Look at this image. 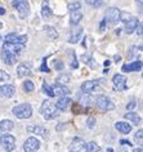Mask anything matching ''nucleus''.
<instances>
[{"mask_svg": "<svg viewBox=\"0 0 143 152\" xmlns=\"http://www.w3.org/2000/svg\"><path fill=\"white\" fill-rule=\"evenodd\" d=\"M25 44H14L9 43V41H4L3 45V53L1 57L4 59V62L7 64H13L14 62H17V58L20 57V54L25 50Z\"/></svg>", "mask_w": 143, "mask_h": 152, "instance_id": "obj_1", "label": "nucleus"}, {"mask_svg": "<svg viewBox=\"0 0 143 152\" xmlns=\"http://www.w3.org/2000/svg\"><path fill=\"white\" fill-rule=\"evenodd\" d=\"M40 112H41V115H43V117L45 120H53V119H57V117L59 116L58 108L55 107V103L52 99H45L43 102Z\"/></svg>", "mask_w": 143, "mask_h": 152, "instance_id": "obj_2", "label": "nucleus"}, {"mask_svg": "<svg viewBox=\"0 0 143 152\" xmlns=\"http://www.w3.org/2000/svg\"><path fill=\"white\" fill-rule=\"evenodd\" d=\"M12 112L17 119H28V117L32 116V107L30 103H22L13 107Z\"/></svg>", "mask_w": 143, "mask_h": 152, "instance_id": "obj_3", "label": "nucleus"}, {"mask_svg": "<svg viewBox=\"0 0 143 152\" xmlns=\"http://www.w3.org/2000/svg\"><path fill=\"white\" fill-rule=\"evenodd\" d=\"M96 106L102 111H111V110L115 108V103L112 102L110 98L103 96V94H99L96 98Z\"/></svg>", "mask_w": 143, "mask_h": 152, "instance_id": "obj_4", "label": "nucleus"}, {"mask_svg": "<svg viewBox=\"0 0 143 152\" xmlns=\"http://www.w3.org/2000/svg\"><path fill=\"white\" fill-rule=\"evenodd\" d=\"M12 7L18 10L21 18H26L30 14V4L27 0H13Z\"/></svg>", "mask_w": 143, "mask_h": 152, "instance_id": "obj_5", "label": "nucleus"}, {"mask_svg": "<svg viewBox=\"0 0 143 152\" xmlns=\"http://www.w3.org/2000/svg\"><path fill=\"white\" fill-rule=\"evenodd\" d=\"M120 12H121V10L119 8H115V7L108 8L107 12H106V17H104L106 23H108L110 26H114V25L120 21Z\"/></svg>", "mask_w": 143, "mask_h": 152, "instance_id": "obj_6", "label": "nucleus"}, {"mask_svg": "<svg viewBox=\"0 0 143 152\" xmlns=\"http://www.w3.org/2000/svg\"><path fill=\"white\" fill-rule=\"evenodd\" d=\"M0 144L7 152H12L16 148V139L10 134H3L0 137Z\"/></svg>", "mask_w": 143, "mask_h": 152, "instance_id": "obj_7", "label": "nucleus"}, {"mask_svg": "<svg viewBox=\"0 0 143 152\" xmlns=\"http://www.w3.org/2000/svg\"><path fill=\"white\" fill-rule=\"evenodd\" d=\"M40 148V140L35 137H30L26 139L23 144V151L25 152H36Z\"/></svg>", "mask_w": 143, "mask_h": 152, "instance_id": "obj_8", "label": "nucleus"}, {"mask_svg": "<svg viewBox=\"0 0 143 152\" xmlns=\"http://www.w3.org/2000/svg\"><path fill=\"white\" fill-rule=\"evenodd\" d=\"M112 83H114V86L120 92L125 90L128 88V79L121 74H116L114 77H112Z\"/></svg>", "mask_w": 143, "mask_h": 152, "instance_id": "obj_9", "label": "nucleus"}, {"mask_svg": "<svg viewBox=\"0 0 143 152\" xmlns=\"http://www.w3.org/2000/svg\"><path fill=\"white\" fill-rule=\"evenodd\" d=\"M28 133H31V134H37V135H41L43 138L48 139L49 138V130L48 129H45L43 126H39V125H30L26 129Z\"/></svg>", "mask_w": 143, "mask_h": 152, "instance_id": "obj_10", "label": "nucleus"}, {"mask_svg": "<svg viewBox=\"0 0 143 152\" xmlns=\"http://www.w3.org/2000/svg\"><path fill=\"white\" fill-rule=\"evenodd\" d=\"M99 85V81L98 80H88V81H84L80 86L81 92L82 93H86V94H90L92 92H94Z\"/></svg>", "mask_w": 143, "mask_h": 152, "instance_id": "obj_11", "label": "nucleus"}, {"mask_svg": "<svg viewBox=\"0 0 143 152\" xmlns=\"http://www.w3.org/2000/svg\"><path fill=\"white\" fill-rule=\"evenodd\" d=\"M52 90H53V97H66L71 94V90L62 84H55L54 86H52Z\"/></svg>", "mask_w": 143, "mask_h": 152, "instance_id": "obj_12", "label": "nucleus"}, {"mask_svg": "<svg viewBox=\"0 0 143 152\" xmlns=\"http://www.w3.org/2000/svg\"><path fill=\"white\" fill-rule=\"evenodd\" d=\"M31 75V63L30 62H22L20 66L17 67V76L20 79L25 77V76Z\"/></svg>", "mask_w": 143, "mask_h": 152, "instance_id": "obj_13", "label": "nucleus"}, {"mask_svg": "<svg viewBox=\"0 0 143 152\" xmlns=\"http://www.w3.org/2000/svg\"><path fill=\"white\" fill-rule=\"evenodd\" d=\"M71 151H75V152H86V143L82 140L81 138H76L72 139V143H71Z\"/></svg>", "mask_w": 143, "mask_h": 152, "instance_id": "obj_14", "label": "nucleus"}, {"mask_svg": "<svg viewBox=\"0 0 143 152\" xmlns=\"http://www.w3.org/2000/svg\"><path fill=\"white\" fill-rule=\"evenodd\" d=\"M5 41L9 43H14V44H25L27 41V35H17V34H8L5 36Z\"/></svg>", "mask_w": 143, "mask_h": 152, "instance_id": "obj_15", "label": "nucleus"}, {"mask_svg": "<svg viewBox=\"0 0 143 152\" xmlns=\"http://www.w3.org/2000/svg\"><path fill=\"white\" fill-rule=\"evenodd\" d=\"M139 25V20L135 17H130L129 20H128L125 22V34H128V35H130V34H133L135 30H137Z\"/></svg>", "mask_w": 143, "mask_h": 152, "instance_id": "obj_16", "label": "nucleus"}, {"mask_svg": "<svg viewBox=\"0 0 143 152\" xmlns=\"http://www.w3.org/2000/svg\"><path fill=\"white\" fill-rule=\"evenodd\" d=\"M16 94V88L13 85H1L0 86V97L1 98H12Z\"/></svg>", "mask_w": 143, "mask_h": 152, "instance_id": "obj_17", "label": "nucleus"}, {"mask_svg": "<svg viewBox=\"0 0 143 152\" xmlns=\"http://www.w3.org/2000/svg\"><path fill=\"white\" fill-rule=\"evenodd\" d=\"M123 72H135L142 70V62L141 61H135V62H130L128 64H124L121 67Z\"/></svg>", "mask_w": 143, "mask_h": 152, "instance_id": "obj_18", "label": "nucleus"}, {"mask_svg": "<svg viewBox=\"0 0 143 152\" xmlns=\"http://www.w3.org/2000/svg\"><path fill=\"white\" fill-rule=\"evenodd\" d=\"M71 103H72L71 98H69V97H62V98H59L58 102L55 103V107L58 108V111H66V110L71 106Z\"/></svg>", "mask_w": 143, "mask_h": 152, "instance_id": "obj_19", "label": "nucleus"}, {"mask_svg": "<svg viewBox=\"0 0 143 152\" xmlns=\"http://www.w3.org/2000/svg\"><path fill=\"white\" fill-rule=\"evenodd\" d=\"M81 35H82V27H76V28H74L72 31H71V34H70L69 43H71V44L77 43V41L80 40Z\"/></svg>", "mask_w": 143, "mask_h": 152, "instance_id": "obj_20", "label": "nucleus"}, {"mask_svg": "<svg viewBox=\"0 0 143 152\" xmlns=\"http://www.w3.org/2000/svg\"><path fill=\"white\" fill-rule=\"evenodd\" d=\"M14 128V124L12 120H3L0 123V135L7 134L8 132H10Z\"/></svg>", "mask_w": 143, "mask_h": 152, "instance_id": "obj_21", "label": "nucleus"}, {"mask_svg": "<svg viewBox=\"0 0 143 152\" xmlns=\"http://www.w3.org/2000/svg\"><path fill=\"white\" fill-rule=\"evenodd\" d=\"M81 18H82V13H81L80 9L70 12V23L72 25V26L79 25V22L81 21Z\"/></svg>", "mask_w": 143, "mask_h": 152, "instance_id": "obj_22", "label": "nucleus"}, {"mask_svg": "<svg viewBox=\"0 0 143 152\" xmlns=\"http://www.w3.org/2000/svg\"><path fill=\"white\" fill-rule=\"evenodd\" d=\"M115 128L117 129V132H120L121 134H129L131 132V125L128 123H124V121H119V123L115 124Z\"/></svg>", "mask_w": 143, "mask_h": 152, "instance_id": "obj_23", "label": "nucleus"}, {"mask_svg": "<svg viewBox=\"0 0 143 152\" xmlns=\"http://www.w3.org/2000/svg\"><path fill=\"white\" fill-rule=\"evenodd\" d=\"M124 119L128 120V121H131L134 125H139L142 123V119H141V116L138 115V113H135V112H129V113H125L124 115Z\"/></svg>", "mask_w": 143, "mask_h": 152, "instance_id": "obj_24", "label": "nucleus"}, {"mask_svg": "<svg viewBox=\"0 0 143 152\" xmlns=\"http://www.w3.org/2000/svg\"><path fill=\"white\" fill-rule=\"evenodd\" d=\"M41 16L43 18H50L53 16V10L49 8V5H48V1H44L43 3V8H41Z\"/></svg>", "mask_w": 143, "mask_h": 152, "instance_id": "obj_25", "label": "nucleus"}, {"mask_svg": "<svg viewBox=\"0 0 143 152\" xmlns=\"http://www.w3.org/2000/svg\"><path fill=\"white\" fill-rule=\"evenodd\" d=\"M142 52V47H130L129 50H128V58H134V57H137L139 53Z\"/></svg>", "mask_w": 143, "mask_h": 152, "instance_id": "obj_26", "label": "nucleus"}, {"mask_svg": "<svg viewBox=\"0 0 143 152\" xmlns=\"http://www.w3.org/2000/svg\"><path fill=\"white\" fill-rule=\"evenodd\" d=\"M70 80H71V76L69 74H61L57 79H55L57 84H62V85H65V84H67V83H70Z\"/></svg>", "mask_w": 143, "mask_h": 152, "instance_id": "obj_27", "label": "nucleus"}, {"mask_svg": "<svg viewBox=\"0 0 143 152\" xmlns=\"http://www.w3.org/2000/svg\"><path fill=\"white\" fill-rule=\"evenodd\" d=\"M44 31L49 35L50 39H57L58 37V32H57V30H55L54 27H52V26H45L44 27Z\"/></svg>", "mask_w": 143, "mask_h": 152, "instance_id": "obj_28", "label": "nucleus"}, {"mask_svg": "<svg viewBox=\"0 0 143 152\" xmlns=\"http://www.w3.org/2000/svg\"><path fill=\"white\" fill-rule=\"evenodd\" d=\"M99 151H101L99 144H97L94 140L86 143V152H99Z\"/></svg>", "mask_w": 143, "mask_h": 152, "instance_id": "obj_29", "label": "nucleus"}, {"mask_svg": "<svg viewBox=\"0 0 143 152\" xmlns=\"http://www.w3.org/2000/svg\"><path fill=\"white\" fill-rule=\"evenodd\" d=\"M90 103H92V97H90V94L84 93L80 97V104H82V106H89Z\"/></svg>", "mask_w": 143, "mask_h": 152, "instance_id": "obj_30", "label": "nucleus"}, {"mask_svg": "<svg viewBox=\"0 0 143 152\" xmlns=\"http://www.w3.org/2000/svg\"><path fill=\"white\" fill-rule=\"evenodd\" d=\"M23 89H25L27 93H31L32 90L35 89V84H34L32 81L27 80V81H25V83H23Z\"/></svg>", "mask_w": 143, "mask_h": 152, "instance_id": "obj_31", "label": "nucleus"}, {"mask_svg": "<svg viewBox=\"0 0 143 152\" xmlns=\"http://www.w3.org/2000/svg\"><path fill=\"white\" fill-rule=\"evenodd\" d=\"M85 3L90 7H94V8H98V7L102 5V0H85Z\"/></svg>", "mask_w": 143, "mask_h": 152, "instance_id": "obj_32", "label": "nucleus"}, {"mask_svg": "<svg viewBox=\"0 0 143 152\" xmlns=\"http://www.w3.org/2000/svg\"><path fill=\"white\" fill-rule=\"evenodd\" d=\"M67 8H69L70 12H72V10H77L81 8V4L79 1H75V3H70L69 5H67Z\"/></svg>", "mask_w": 143, "mask_h": 152, "instance_id": "obj_33", "label": "nucleus"}, {"mask_svg": "<svg viewBox=\"0 0 143 152\" xmlns=\"http://www.w3.org/2000/svg\"><path fill=\"white\" fill-rule=\"evenodd\" d=\"M43 90H44V93L45 94H48L49 97H53V90H52V86L49 84H43Z\"/></svg>", "mask_w": 143, "mask_h": 152, "instance_id": "obj_34", "label": "nucleus"}, {"mask_svg": "<svg viewBox=\"0 0 143 152\" xmlns=\"http://www.w3.org/2000/svg\"><path fill=\"white\" fill-rule=\"evenodd\" d=\"M130 17H131V16H130L129 13H125V12H120V21H121V22H124V23H125V22H126L128 20H129Z\"/></svg>", "mask_w": 143, "mask_h": 152, "instance_id": "obj_35", "label": "nucleus"}, {"mask_svg": "<svg viewBox=\"0 0 143 152\" xmlns=\"http://www.w3.org/2000/svg\"><path fill=\"white\" fill-rule=\"evenodd\" d=\"M8 80H9V75L7 74L5 71L0 70V83L1 81H8Z\"/></svg>", "mask_w": 143, "mask_h": 152, "instance_id": "obj_36", "label": "nucleus"}, {"mask_svg": "<svg viewBox=\"0 0 143 152\" xmlns=\"http://www.w3.org/2000/svg\"><path fill=\"white\" fill-rule=\"evenodd\" d=\"M63 66H65V64H63L62 61H55V62H54V68H55V70L61 71L62 68H63Z\"/></svg>", "mask_w": 143, "mask_h": 152, "instance_id": "obj_37", "label": "nucleus"}, {"mask_svg": "<svg viewBox=\"0 0 143 152\" xmlns=\"http://www.w3.org/2000/svg\"><path fill=\"white\" fill-rule=\"evenodd\" d=\"M40 70H41V71H45V72H49V71H50L49 68L47 67V58H44V59H43V66L40 67Z\"/></svg>", "mask_w": 143, "mask_h": 152, "instance_id": "obj_38", "label": "nucleus"}, {"mask_svg": "<svg viewBox=\"0 0 143 152\" xmlns=\"http://www.w3.org/2000/svg\"><path fill=\"white\" fill-rule=\"evenodd\" d=\"M142 134H143V130H142V129H139V130L137 132V133H135V139H139V142H141L142 143Z\"/></svg>", "mask_w": 143, "mask_h": 152, "instance_id": "obj_39", "label": "nucleus"}, {"mask_svg": "<svg viewBox=\"0 0 143 152\" xmlns=\"http://www.w3.org/2000/svg\"><path fill=\"white\" fill-rule=\"evenodd\" d=\"M94 123H96V120H94L93 117L88 119V121H86V124H88V128H93L94 126Z\"/></svg>", "mask_w": 143, "mask_h": 152, "instance_id": "obj_40", "label": "nucleus"}, {"mask_svg": "<svg viewBox=\"0 0 143 152\" xmlns=\"http://www.w3.org/2000/svg\"><path fill=\"white\" fill-rule=\"evenodd\" d=\"M135 106H137V103H135L134 101H131V102H129V103L126 104V110H133Z\"/></svg>", "mask_w": 143, "mask_h": 152, "instance_id": "obj_41", "label": "nucleus"}, {"mask_svg": "<svg viewBox=\"0 0 143 152\" xmlns=\"http://www.w3.org/2000/svg\"><path fill=\"white\" fill-rule=\"evenodd\" d=\"M120 143L124 144V146H133V144H131L129 140H125V139H121V140H120Z\"/></svg>", "mask_w": 143, "mask_h": 152, "instance_id": "obj_42", "label": "nucleus"}, {"mask_svg": "<svg viewBox=\"0 0 143 152\" xmlns=\"http://www.w3.org/2000/svg\"><path fill=\"white\" fill-rule=\"evenodd\" d=\"M106 25H107V23H106V21H104V20L101 22V26H99V30H101V31H103V30L106 28Z\"/></svg>", "mask_w": 143, "mask_h": 152, "instance_id": "obj_43", "label": "nucleus"}, {"mask_svg": "<svg viewBox=\"0 0 143 152\" xmlns=\"http://www.w3.org/2000/svg\"><path fill=\"white\" fill-rule=\"evenodd\" d=\"M137 28H138L137 34H138L139 36H141V35H142V23H141V22H139V25H138V27H137Z\"/></svg>", "mask_w": 143, "mask_h": 152, "instance_id": "obj_44", "label": "nucleus"}, {"mask_svg": "<svg viewBox=\"0 0 143 152\" xmlns=\"http://www.w3.org/2000/svg\"><path fill=\"white\" fill-rule=\"evenodd\" d=\"M133 152H143V150H142L141 147H138V148H134Z\"/></svg>", "mask_w": 143, "mask_h": 152, "instance_id": "obj_45", "label": "nucleus"}, {"mask_svg": "<svg viewBox=\"0 0 143 152\" xmlns=\"http://www.w3.org/2000/svg\"><path fill=\"white\" fill-rule=\"evenodd\" d=\"M0 14H5V9L1 8V7H0Z\"/></svg>", "mask_w": 143, "mask_h": 152, "instance_id": "obj_46", "label": "nucleus"}, {"mask_svg": "<svg viewBox=\"0 0 143 152\" xmlns=\"http://www.w3.org/2000/svg\"><path fill=\"white\" fill-rule=\"evenodd\" d=\"M110 63H111L110 61H104V66H107V67H108V66H110Z\"/></svg>", "mask_w": 143, "mask_h": 152, "instance_id": "obj_47", "label": "nucleus"}, {"mask_svg": "<svg viewBox=\"0 0 143 152\" xmlns=\"http://www.w3.org/2000/svg\"><path fill=\"white\" fill-rule=\"evenodd\" d=\"M120 59H121V57L120 56H115V61H120Z\"/></svg>", "mask_w": 143, "mask_h": 152, "instance_id": "obj_48", "label": "nucleus"}, {"mask_svg": "<svg viewBox=\"0 0 143 152\" xmlns=\"http://www.w3.org/2000/svg\"><path fill=\"white\" fill-rule=\"evenodd\" d=\"M117 152H128V151L125 150V148H120V150H119Z\"/></svg>", "mask_w": 143, "mask_h": 152, "instance_id": "obj_49", "label": "nucleus"}, {"mask_svg": "<svg viewBox=\"0 0 143 152\" xmlns=\"http://www.w3.org/2000/svg\"><path fill=\"white\" fill-rule=\"evenodd\" d=\"M120 31H121V30H120V28H117V30H116V31H115V32H116V35H119V34H120Z\"/></svg>", "mask_w": 143, "mask_h": 152, "instance_id": "obj_50", "label": "nucleus"}, {"mask_svg": "<svg viewBox=\"0 0 143 152\" xmlns=\"http://www.w3.org/2000/svg\"><path fill=\"white\" fill-rule=\"evenodd\" d=\"M107 152H114V150L112 148H107Z\"/></svg>", "mask_w": 143, "mask_h": 152, "instance_id": "obj_51", "label": "nucleus"}, {"mask_svg": "<svg viewBox=\"0 0 143 152\" xmlns=\"http://www.w3.org/2000/svg\"><path fill=\"white\" fill-rule=\"evenodd\" d=\"M137 3H139V4H142V0H135Z\"/></svg>", "mask_w": 143, "mask_h": 152, "instance_id": "obj_52", "label": "nucleus"}, {"mask_svg": "<svg viewBox=\"0 0 143 152\" xmlns=\"http://www.w3.org/2000/svg\"><path fill=\"white\" fill-rule=\"evenodd\" d=\"M3 27V23H1V22H0V28H1Z\"/></svg>", "mask_w": 143, "mask_h": 152, "instance_id": "obj_53", "label": "nucleus"}, {"mask_svg": "<svg viewBox=\"0 0 143 152\" xmlns=\"http://www.w3.org/2000/svg\"><path fill=\"white\" fill-rule=\"evenodd\" d=\"M0 41H1V36H0Z\"/></svg>", "mask_w": 143, "mask_h": 152, "instance_id": "obj_54", "label": "nucleus"}, {"mask_svg": "<svg viewBox=\"0 0 143 152\" xmlns=\"http://www.w3.org/2000/svg\"><path fill=\"white\" fill-rule=\"evenodd\" d=\"M70 152H75V151H70Z\"/></svg>", "mask_w": 143, "mask_h": 152, "instance_id": "obj_55", "label": "nucleus"}]
</instances>
